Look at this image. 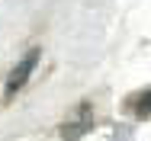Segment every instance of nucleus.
I'll return each instance as SVG.
<instances>
[{
	"instance_id": "f257e3e1",
	"label": "nucleus",
	"mask_w": 151,
	"mask_h": 141,
	"mask_svg": "<svg viewBox=\"0 0 151 141\" xmlns=\"http://www.w3.org/2000/svg\"><path fill=\"white\" fill-rule=\"evenodd\" d=\"M39 58H42V52H39V48H32V52H26V55L16 61V67H13V71H10V77H6V96H13L16 90H23V87H26V80L32 77L35 64H39Z\"/></svg>"
},
{
	"instance_id": "f03ea898",
	"label": "nucleus",
	"mask_w": 151,
	"mask_h": 141,
	"mask_svg": "<svg viewBox=\"0 0 151 141\" xmlns=\"http://www.w3.org/2000/svg\"><path fill=\"white\" fill-rule=\"evenodd\" d=\"M90 128H93V119L84 112L77 122H68V125H61V138H64V141H81L87 132H90Z\"/></svg>"
},
{
	"instance_id": "7ed1b4c3",
	"label": "nucleus",
	"mask_w": 151,
	"mask_h": 141,
	"mask_svg": "<svg viewBox=\"0 0 151 141\" xmlns=\"http://www.w3.org/2000/svg\"><path fill=\"white\" fill-rule=\"evenodd\" d=\"M132 106L138 109V115H151V90H145V93H138V96L132 99Z\"/></svg>"
}]
</instances>
